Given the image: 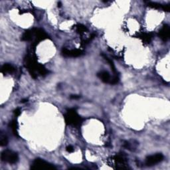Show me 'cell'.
Masks as SVG:
<instances>
[{"label": "cell", "mask_w": 170, "mask_h": 170, "mask_svg": "<svg viewBox=\"0 0 170 170\" xmlns=\"http://www.w3.org/2000/svg\"><path fill=\"white\" fill-rule=\"evenodd\" d=\"M9 126L12 130V132L16 137H19V134H18V122L16 120H13L12 122H10L9 123Z\"/></svg>", "instance_id": "4fadbf2b"}, {"label": "cell", "mask_w": 170, "mask_h": 170, "mask_svg": "<svg viewBox=\"0 0 170 170\" xmlns=\"http://www.w3.org/2000/svg\"><path fill=\"white\" fill-rule=\"evenodd\" d=\"M31 169L37 170V169H56V167H54L53 164L49 163L42 159L37 158L33 162L31 166Z\"/></svg>", "instance_id": "5b68a950"}, {"label": "cell", "mask_w": 170, "mask_h": 170, "mask_svg": "<svg viewBox=\"0 0 170 170\" xmlns=\"http://www.w3.org/2000/svg\"><path fill=\"white\" fill-rule=\"evenodd\" d=\"M65 123L69 126L78 127L82 124L83 122V118L80 116L76 112V108L69 109L64 115Z\"/></svg>", "instance_id": "3957f363"}, {"label": "cell", "mask_w": 170, "mask_h": 170, "mask_svg": "<svg viewBox=\"0 0 170 170\" xmlns=\"http://www.w3.org/2000/svg\"><path fill=\"white\" fill-rule=\"evenodd\" d=\"M8 144V138L6 135L1 133L0 134V144L2 146H5Z\"/></svg>", "instance_id": "2e32d148"}, {"label": "cell", "mask_w": 170, "mask_h": 170, "mask_svg": "<svg viewBox=\"0 0 170 170\" xmlns=\"http://www.w3.org/2000/svg\"><path fill=\"white\" fill-rule=\"evenodd\" d=\"M159 37L163 41H167L169 39L170 36V28L168 25H164L162 28L159 31Z\"/></svg>", "instance_id": "ba28073f"}, {"label": "cell", "mask_w": 170, "mask_h": 170, "mask_svg": "<svg viewBox=\"0 0 170 170\" xmlns=\"http://www.w3.org/2000/svg\"><path fill=\"white\" fill-rule=\"evenodd\" d=\"M2 160L11 164L16 163L19 160L18 153L10 150H6L2 152L1 154Z\"/></svg>", "instance_id": "277c9868"}, {"label": "cell", "mask_w": 170, "mask_h": 170, "mask_svg": "<svg viewBox=\"0 0 170 170\" xmlns=\"http://www.w3.org/2000/svg\"><path fill=\"white\" fill-rule=\"evenodd\" d=\"M66 150H67V152H68L69 153H72V152H74L75 149H74V147H73V146L69 145L67 147H66Z\"/></svg>", "instance_id": "ac0fdd59"}, {"label": "cell", "mask_w": 170, "mask_h": 170, "mask_svg": "<svg viewBox=\"0 0 170 170\" xmlns=\"http://www.w3.org/2000/svg\"><path fill=\"white\" fill-rule=\"evenodd\" d=\"M80 98V96L78 95H71L70 98L71 99H78V98Z\"/></svg>", "instance_id": "ffe728a7"}, {"label": "cell", "mask_w": 170, "mask_h": 170, "mask_svg": "<svg viewBox=\"0 0 170 170\" xmlns=\"http://www.w3.org/2000/svg\"><path fill=\"white\" fill-rule=\"evenodd\" d=\"M139 37L143 42L146 43H150L153 38V34L151 33H142L141 35H140Z\"/></svg>", "instance_id": "7c38bea8"}, {"label": "cell", "mask_w": 170, "mask_h": 170, "mask_svg": "<svg viewBox=\"0 0 170 170\" xmlns=\"http://www.w3.org/2000/svg\"><path fill=\"white\" fill-rule=\"evenodd\" d=\"M98 76L100 78V79L103 82V83L107 84L111 83L112 76H111V75H110L107 71L105 70L101 71L99 73H98Z\"/></svg>", "instance_id": "9c48e42d"}, {"label": "cell", "mask_w": 170, "mask_h": 170, "mask_svg": "<svg viewBox=\"0 0 170 170\" xmlns=\"http://www.w3.org/2000/svg\"><path fill=\"white\" fill-rule=\"evenodd\" d=\"M27 102V99L22 100H21V102H22V103H23V102Z\"/></svg>", "instance_id": "44dd1931"}, {"label": "cell", "mask_w": 170, "mask_h": 170, "mask_svg": "<svg viewBox=\"0 0 170 170\" xmlns=\"http://www.w3.org/2000/svg\"><path fill=\"white\" fill-rule=\"evenodd\" d=\"M163 158L164 157L162 153H156V154L147 157L145 161V164L146 166H153L162 162Z\"/></svg>", "instance_id": "8992f818"}, {"label": "cell", "mask_w": 170, "mask_h": 170, "mask_svg": "<svg viewBox=\"0 0 170 170\" xmlns=\"http://www.w3.org/2000/svg\"><path fill=\"white\" fill-rule=\"evenodd\" d=\"M147 5L150 8H153V9H162L163 11L164 9V5H162V4H159L157 3L156 2H147Z\"/></svg>", "instance_id": "5bb4252c"}, {"label": "cell", "mask_w": 170, "mask_h": 170, "mask_svg": "<svg viewBox=\"0 0 170 170\" xmlns=\"http://www.w3.org/2000/svg\"><path fill=\"white\" fill-rule=\"evenodd\" d=\"M48 38L49 37L45 31L39 28H33L24 32L21 37V40L23 41H33L36 45Z\"/></svg>", "instance_id": "7a4b0ae2"}, {"label": "cell", "mask_w": 170, "mask_h": 170, "mask_svg": "<svg viewBox=\"0 0 170 170\" xmlns=\"http://www.w3.org/2000/svg\"><path fill=\"white\" fill-rule=\"evenodd\" d=\"M25 67L28 69L29 73L33 79H37L38 75L45 76L49 71L43 65L38 63L32 56L28 55L25 59Z\"/></svg>", "instance_id": "6da1fadb"}, {"label": "cell", "mask_w": 170, "mask_h": 170, "mask_svg": "<svg viewBox=\"0 0 170 170\" xmlns=\"http://www.w3.org/2000/svg\"><path fill=\"white\" fill-rule=\"evenodd\" d=\"M61 53L65 57H79L83 55L84 52L80 50V49H73V50H69L67 49L63 48L62 49Z\"/></svg>", "instance_id": "52a82bcc"}, {"label": "cell", "mask_w": 170, "mask_h": 170, "mask_svg": "<svg viewBox=\"0 0 170 170\" xmlns=\"http://www.w3.org/2000/svg\"><path fill=\"white\" fill-rule=\"evenodd\" d=\"M13 112L15 116H19L21 114V110L20 108H16Z\"/></svg>", "instance_id": "d6986e66"}, {"label": "cell", "mask_w": 170, "mask_h": 170, "mask_svg": "<svg viewBox=\"0 0 170 170\" xmlns=\"http://www.w3.org/2000/svg\"><path fill=\"white\" fill-rule=\"evenodd\" d=\"M15 69L12 64L5 63L4 64L2 68H1V72L2 73L6 75V74H12L15 72Z\"/></svg>", "instance_id": "8fae6325"}, {"label": "cell", "mask_w": 170, "mask_h": 170, "mask_svg": "<svg viewBox=\"0 0 170 170\" xmlns=\"http://www.w3.org/2000/svg\"><path fill=\"white\" fill-rule=\"evenodd\" d=\"M102 56L104 57V58H105V59L106 60V61L108 63V64H110V66H111V67L113 71V73H114V75H117L116 74V67H115L114 66V64L113 63V61H112L111 59H110L108 57H106V55H105V54H102Z\"/></svg>", "instance_id": "e0dca14e"}, {"label": "cell", "mask_w": 170, "mask_h": 170, "mask_svg": "<svg viewBox=\"0 0 170 170\" xmlns=\"http://www.w3.org/2000/svg\"><path fill=\"white\" fill-rule=\"evenodd\" d=\"M114 160L116 164H120V165L121 166V167L120 168H122V169L125 168L124 166H125L126 163L127 159L124 154H122V153H119V154L115 156L114 157Z\"/></svg>", "instance_id": "30bf717a"}, {"label": "cell", "mask_w": 170, "mask_h": 170, "mask_svg": "<svg viewBox=\"0 0 170 170\" xmlns=\"http://www.w3.org/2000/svg\"><path fill=\"white\" fill-rule=\"evenodd\" d=\"M76 27V32L78 33L79 34H83L84 33L87 31V28L86 27V26L82 25V24H78L75 26Z\"/></svg>", "instance_id": "9a60e30c"}]
</instances>
